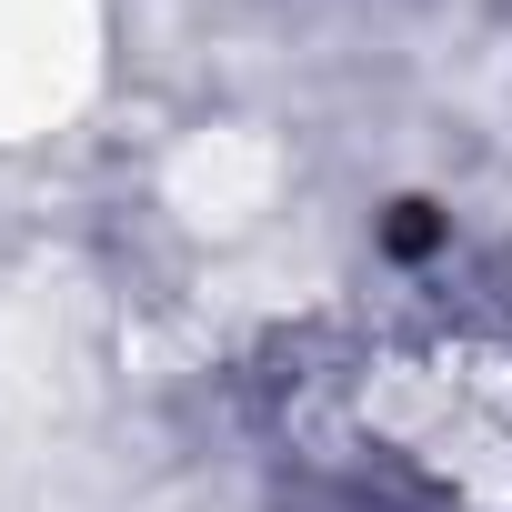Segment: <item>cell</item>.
Segmentation results:
<instances>
[{
    "mask_svg": "<svg viewBox=\"0 0 512 512\" xmlns=\"http://www.w3.org/2000/svg\"><path fill=\"white\" fill-rule=\"evenodd\" d=\"M282 442L382 512H512V322L382 312L302 342Z\"/></svg>",
    "mask_w": 512,
    "mask_h": 512,
    "instance_id": "obj_1",
    "label": "cell"
}]
</instances>
